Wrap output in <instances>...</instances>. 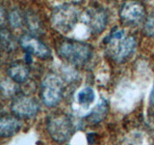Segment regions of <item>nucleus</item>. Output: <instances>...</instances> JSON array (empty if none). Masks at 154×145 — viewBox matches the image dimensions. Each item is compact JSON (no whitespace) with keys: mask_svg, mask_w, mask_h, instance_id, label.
I'll use <instances>...</instances> for the list:
<instances>
[{"mask_svg":"<svg viewBox=\"0 0 154 145\" xmlns=\"http://www.w3.org/2000/svg\"><path fill=\"white\" fill-rule=\"evenodd\" d=\"M21 127L20 118L14 115H4L0 119V135L2 137H11L17 134Z\"/></svg>","mask_w":154,"mask_h":145,"instance_id":"10","label":"nucleus"},{"mask_svg":"<svg viewBox=\"0 0 154 145\" xmlns=\"http://www.w3.org/2000/svg\"><path fill=\"white\" fill-rule=\"evenodd\" d=\"M108 112H109V105L107 103V101L103 99L86 116V120L91 125H97L105 119Z\"/></svg>","mask_w":154,"mask_h":145,"instance_id":"12","label":"nucleus"},{"mask_svg":"<svg viewBox=\"0 0 154 145\" xmlns=\"http://www.w3.org/2000/svg\"><path fill=\"white\" fill-rule=\"evenodd\" d=\"M137 47V39L134 36H128L118 41L117 47L114 50V58L118 62H124L131 56Z\"/></svg>","mask_w":154,"mask_h":145,"instance_id":"9","label":"nucleus"},{"mask_svg":"<svg viewBox=\"0 0 154 145\" xmlns=\"http://www.w3.org/2000/svg\"><path fill=\"white\" fill-rule=\"evenodd\" d=\"M143 32L148 37H154V12L148 14L143 25Z\"/></svg>","mask_w":154,"mask_h":145,"instance_id":"17","label":"nucleus"},{"mask_svg":"<svg viewBox=\"0 0 154 145\" xmlns=\"http://www.w3.org/2000/svg\"><path fill=\"white\" fill-rule=\"evenodd\" d=\"M18 43L27 54L35 55L42 59H47L51 56L50 48L34 35L24 34L19 38Z\"/></svg>","mask_w":154,"mask_h":145,"instance_id":"7","label":"nucleus"},{"mask_svg":"<svg viewBox=\"0 0 154 145\" xmlns=\"http://www.w3.org/2000/svg\"><path fill=\"white\" fill-rule=\"evenodd\" d=\"M46 129L55 142L63 144L73 134V124L69 115L62 112L53 113L46 120Z\"/></svg>","mask_w":154,"mask_h":145,"instance_id":"3","label":"nucleus"},{"mask_svg":"<svg viewBox=\"0 0 154 145\" xmlns=\"http://www.w3.org/2000/svg\"><path fill=\"white\" fill-rule=\"evenodd\" d=\"M7 21L13 28H19L25 22L24 14H22L18 9L14 8L7 14Z\"/></svg>","mask_w":154,"mask_h":145,"instance_id":"14","label":"nucleus"},{"mask_svg":"<svg viewBox=\"0 0 154 145\" xmlns=\"http://www.w3.org/2000/svg\"><path fill=\"white\" fill-rule=\"evenodd\" d=\"M146 16L143 4L138 1L125 2L119 11V18L125 25H136L141 22Z\"/></svg>","mask_w":154,"mask_h":145,"instance_id":"6","label":"nucleus"},{"mask_svg":"<svg viewBox=\"0 0 154 145\" xmlns=\"http://www.w3.org/2000/svg\"><path fill=\"white\" fill-rule=\"evenodd\" d=\"M64 93V84L61 77L54 74H47L41 84V98L48 108H54L60 104Z\"/></svg>","mask_w":154,"mask_h":145,"instance_id":"4","label":"nucleus"},{"mask_svg":"<svg viewBox=\"0 0 154 145\" xmlns=\"http://www.w3.org/2000/svg\"><path fill=\"white\" fill-rule=\"evenodd\" d=\"M12 113L18 118L30 119L35 117L40 111V105L36 99L28 95H19L11 104Z\"/></svg>","mask_w":154,"mask_h":145,"instance_id":"5","label":"nucleus"},{"mask_svg":"<svg viewBox=\"0 0 154 145\" xmlns=\"http://www.w3.org/2000/svg\"><path fill=\"white\" fill-rule=\"evenodd\" d=\"M24 18H25V23L27 24L30 31L34 33H38L42 31V24L36 14L29 11L24 14Z\"/></svg>","mask_w":154,"mask_h":145,"instance_id":"16","label":"nucleus"},{"mask_svg":"<svg viewBox=\"0 0 154 145\" xmlns=\"http://www.w3.org/2000/svg\"><path fill=\"white\" fill-rule=\"evenodd\" d=\"M150 104L152 106H154V84H153V87H152V90H151V93H150Z\"/></svg>","mask_w":154,"mask_h":145,"instance_id":"18","label":"nucleus"},{"mask_svg":"<svg viewBox=\"0 0 154 145\" xmlns=\"http://www.w3.org/2000/svg\"><path fill=\"white\" fill-rule=\"evenodd\" d=\"M7 75L14 82L24 83L30 75V69L26 62H14L7 68Z\"/></svg>","mask_w":154,"mask_h":145,"instance_id":"11","label":"nucleus"},{"mask_svg":"<svg viewBox=\"0 0 154 145\" xmlns=\"http://www.w3.org/2000/svg\"><path fill=\"white\" fill-rule=\"evenodd\" d=\"M94 97L95 95L93 88L87 86L78 92V94H77V102L81 105L88 106L94 101Z\"/></svg>","mask_w":154,"mask_h":145,"instance_id":"15","label":"nucleus"},{"mask_svg":"<svg viewBox=\"0 0 154 145\" xmlns=\"http://www.w3.org/2000/svg\"><path fill=\"white\" fill-rule=\"evenodd\" d=\"M0 38H1L2 50L7 52H10L16 48V43H14V37L7 28H1V30H0Z\"/></svg>","mask_w":154,"mask_h":145,"instance_id":"13","label":"nucleus"},{"mask_svg":"<svg viewBox=\"0 0 154 145\" xmlns=\"http://www.w3.org/2000/svg\"><path fill=\"white\" fill-rule=\"evenodd\" d=\"M86 21L91 32L95 34L101 33L108 22L107 12L100 6H94L87 11Z\"/></svg>","mask_w":154,"mask_h":145,"instance_id":"8","label":"nucleus"},{"mask_svg":"<svg viewBox=\"0 0 154 145\" xmlns=\"http://www.w3.org/2000/svg\"><path fill=\"white\" fill-rule=\"evenodd\" d=\"M57 52L63 59L75 66L86 64L93 56L91 45L71 39H65L58 43Z\"/></svg>","mask_w":154,"mask_h":145,"instance_id":"1","label":"nucleus"},{"mask_svg":"<svg viewBox=\"0 0 154 145\" xmlns=\"http://www.w3.org/2000/svg\"><path fill=\"white\" fill-rule=\"evenodd\" d=\"M80 17V10L74 4H63L51 14V23L61 33H69L75 27Z\"/></svg>","mask_w":154,"mask_h":145,"instance_id":"2","label":"nucleus"}]
</instances>
